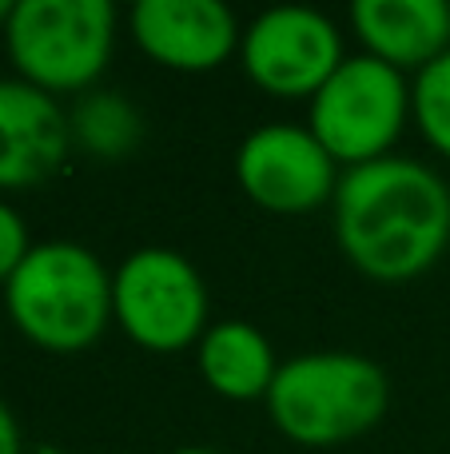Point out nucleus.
I'll return each instance as SVG.
<instances>
[{
	"label": "nucleus",
	"mask_w": 450,
	"mask_h": 454,
	"mask_svg": "<svg viewBox=\"0 0 450 454\" xmlns=\"http://www.w3.org/2000/svg\"><path fill=\"white\" fill-rule=\"evenodd\" d=\"M335 243L359 275L407 283L450 247V188L435 168L407 156L347 168L331 200Z\"/></svg>",
	"instance_id": "1"
},
{
	"label": "nucleus",
	"mask_w": 450,
	"mask_h": 454,
	"mask_svg": "<svg viewBox=\"0 0 450 454\" xmlns=\"http://www.w3.org/2000/svg\"><path fill=\"white\" fill-rule=\"evenodd\" d=\"M263 407L287 442L331 450L383 423L391 383L387 371L359 351H303L279 363Z\"/></svg>",
	"instance_id": "2"
},
{
	"label": "nucleus",
	"mask_w": 450,
	"mask_h": 454,
	"mask_svg": "<svg viewBox=\"0 0 450 454\" xmlns=\"http://www.w3.org/2000/svg\"><path fill=\"white\" fill-rule=\"evenodd\" d=\"M4 311L32 347L80 355L112 327V271L84 243L44 239L4 283Z\"/></svg>",
	"instance_id": "3"
},
{
	"label": "nucleus",
	"mask_w": 450,
	"mask_h": 454,
	"mask_svg": "<svg viewBox=\"0 0 450 454\" xmlns=\"http://www.w3.org/2000/svg\"><path fill=\"white\" fill-rule=\"evenodd\" d=\"M112 0H16L4 24L16 80L48 96H84L104 76L116 48Z\"/></svg>",
	"instance_id": "4"
},
{
	"label": "nucleus",
	"mask_w": 450,
	"mask_h": 454,
	"mask_svg": "<svg viewBox=\"0 0 450 454\" xmlns=\"http://www.w3.org/2000/svg\"><path fill=\"white\" fill-rule=\"evenodd\" d=\"M307 104V128L347 172L395 156L391 148L411 124V80L375 56L351 52Z\"/></svg>",
	"instance_id": "5"
},
{
	"label": "nucleus",
	"mask_w": 450,
	"mask_h": 454,
	"mask_svg": "<svg viewBox=\"0 0 450 454\" xmlns=\"http://www.w3.org/2000/svg\"><path fill=\"white\" fill-rule=\"evenodd\" d=\"M112 323L140 351H188L212 327L204 275L175 247H136L112 271Z\"/></svg>",
	"instance_id": "6"
},
{
	"label": "nucleus",
	"mask_w": 450,
	"mask_h": 454,
	"mask_svg": "<svg viewBox=\"0 0 450 454\" xmlns=\"http://www.w3.org/2000/svg\"><path fill=\"white\" fill-rule=\"evenodd\" d=\"M239 68L275 100H311L347 60L339 24L307 4L263 8L239 36Z\"/></svg>",
	"instance_id": "7"
},
{
	"label": "nucleus",
	"mask_w": 450,
	"mask_h": 454,
	"mask_svg": "<svg viewBox=\"0 0 450 454\" xmlns=\"http://www.w3.org/2000/svg\"><path fill=\"white\" fill-rule=\"evenodd\" d=\"M339 176V164L307 124H263L247 132L236 152L239 192L275 215H307L331 204Z\"/></svg>",
	"instance_id": "8"
},
{
	"label": "nucleus",
	"mask_w": 450,
	"mask_h": 454,
	"mask_svg": "<svg viewBox=\"0 0 450 454\" xmlns=\"http://www.w3.org/2000/svg\"><path fill=\"white\" fill-rule=\"evenodd\" d=\"M132 40L151 64L167 72H215L239 52L236 12L223 0H140L128 12Z\"/></svg>",
	"instance_id": "9"
},
{
	"label": "nucleus",
	"mask_w": 450,
	"mask_h": 454,
	"mask_svg": "<svg viewBox=\"0 0 450 454\" xmlns=\"http://www.w3.org/2000/svg\"><path fill=\"white\" fill-rule=\"evenodd\" d=\"M72 148L60 100L24 80H0V192L36 188L60 172Z\"/></svg>",
	"instance_id": "10"
},
{
	"label": "nucleus",
	"mask_w": 450,
	"mask_h": 454,
	"mask_svg": "<svg viewBox=\"0 0 450 454\" xmlns=\"http://www.w3.org/2000/svg\"><path fill=\"white\" fill-rule=\"evenodd\" d=\"M351 32L367 56L411 76L450 52V4L446 0H355Z\"/></svg>",
	"instance_id": "11"
},
{
	"label": "nucleus",
	"mask_w": 450,
	"mask_h": 454,
	"mask_svg": "<svg viewBox=\"0 0 450 454\" xmlns=\"http://www.w3.org/2000/svg\"><path fill=\"white\" fill-rule=\"evenodd\" d=\"M196 367L207 391L228 403L268 399L279 375L271 339L247 319H215L196 343Z\"/></svg>",
	"instance_id": "12"
},
{
	"label": "nucleus",
	"mask_w": 450,
	"mask_h": 454,
	"mask_svg": "<svg viewBox=\"0 0 450 454\" xmlns=\"http://www.w3.org/2000/svg\"><path fill=\"white\" fill-rule=\"evenodd\" d=\"M72 144L88 152V156L116 164L128 160L144 140V116L124 92L112 88H92L76 100V108L68 112Z\"/></svg>",
	"instance_id": "13"
},
{
	"label": "nucleus",
	"mask_w": 450,
	"mask_h": 454,
	"mask_svg": "<svg viewBox=\"0 0 450 454\" xmlns=\"http://www.w3.org/2000/svg\"><path fill=\"white\" fill-rule=\"evenodd\" d=\"M411 120L419 136L450 160V52L431 60L411 80Z\"/></svg>",
	"instance_id": "14"
},
{
	"label": "nucleus",
	"mask_w": 450,
	"mask_h": 454,
	"mask_svg": "<svg viewBox=\"0 0 450 454\" xmlns=\"http://www.w3.org/2000/svg\"><path fill=\"white\" fill-rule=\"evenodd\" d=\"M32 247H36V243H32L24 215L16 212L12 204H4V200H0V283L12 279L16 267L28 259Z\"/></svg>",
	"instance_id": "15"
},
{
	"label": "nucleus",
	"mask_w": 450,
	"mask_h": 454,
	"mask_svg": "<svg viewBox=\"0 0 450 454\" xmlns=\"http://www.w3.org/2000/svg\"><path fill=\"white\" fill-rule=\"evenodd\" d=\"M0 454H24V439H20V423H16L12 407L0 399Z\"/></svg>",
	"instance_id": "16"
},
{
	"label": "nucleus",
	"mask_w": 450,
	"mask_h": 454,
	"mask_svg": "<svg viewBox=\"0 0 450 454\" xmlns=\"http://www.w3.org/2000/svg\"><path fill=\"white\" fill-rule=\"evenodd\" d=\"M167 454H220V450H212V447H175Z\"/></svg>",
	"instance_id": "17"
},
{
	"label": "nucleus",
	"mask_w": 450,
	"mask_h": 454,
	"mask_svg": "<svg viewBox=\"0 0 450 454\" xmlns=\"http://www.w3.org/2000/svg\"><path fill=\"white\" fill-rule=\"evenodd\" d=\"M12 0H0V28H4V24H8V16H12Z\"/></svg>",
	"instance_id": "18"
},
{
	"label": "nucleus",
	"mask_w": 450,
	"mask_h": 454,
	"mask_svg": "<svg viewBox=\"0 0 450 454\" xmlns=\"http://www.w3.org/2000/svg\"><path fill=\"white\" fill-rule=\"evenodd\" d=\"M36 454H68V450H60V447H36Z\"/></svg>",
	"instance_id": "19"
}]
</instances>
